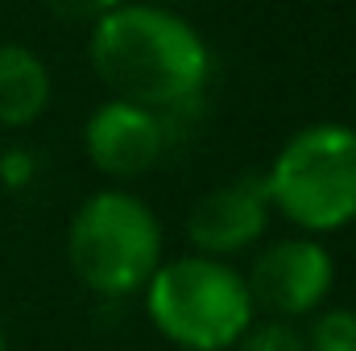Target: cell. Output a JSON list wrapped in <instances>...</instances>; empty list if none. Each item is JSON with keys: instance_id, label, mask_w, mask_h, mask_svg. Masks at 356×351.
I'll use <instances>...</instances> for the list:
<instances>
[{"instance_id": "cell-1", "label": "cell", "mask_w": 356, "mask_h": 351, "mask_svg": "<svg viewBox=\"0 0 356 351\" xmlns=\"http://www.w3.org/2000/svg\"><path fill=\"white\" fill-rule=\"evenodd\" d=\"M88 58L116 99L170 116L191 108L211 75L203 33L158 0H124L91 25Z\"/></svg>"}, {"instance_id": "cell-2", "label": "cell", "mask_w": 356, "mask_h": 351, "mask_svg": "<svg viewBox=\"0 0 356 351\" xmlns=\"http://www.w3.org/2000/svg\"><path fill=\"white\" fill-rule=\"evenodd\" d=\"M141 293L149 323L178 351H228L257 318L245 273L203 252L162 261Z\"/></svg>"}, {"instance_id": "cell-3", "label": "cell", "mask_w": 356, "mask_h": 351, "mask_svg": "<svg viewBox=\"0 0 356 351\" xmlns=\"http://www.w3.org/2000/svg\"><path fill=\"white\" fill-rule=\"evenodd\" d=\"M273 211L302 236H332L356 223V128L319 120L286 137L266 170Z\"/></svg>"}, {"instance_id": "cell-4", "label": "cell", "mask_w": 356, "mask_h": 351, "mask_svg": "<svg viewBox=\"0 0 356 351\" xmlns=\"http://www.w3.org/2000/svg\"><path fill=\"white\" fill-rule=\"evenodd\" d=\"M162 223L133 190H95L67 228L71 273L99 298H133L145 289L162 257Z\"/></svg>"}, {"instance_id": "cell-5", "label": "cell", "mask_w": 356, "mask_h": 351, "mask_svg": "<svg viewBox=\"0 0 356 351\" xmlns=\"http://www.w3.org/2000/svg\"><path fill=\"white\" fill-rule=\"evenodd\" d=\"M245 285L257 310L273 318H307L327 302L336 264L319 236H282L253 257Z\"/></svg>"}, {"instance_id": "cell-6", "label": "cell", "mask_w": 356, "mask_h": 351, "mask_svg": "<svg viewBox=\"0 0 356 351\" xmlns=\"http://www.w3.org/2000/svg\"><path fill=\"white\" fill-rule=\"evenodd\" d=\"M269 215L273 203L266 174H236L195 198L186 215V240L203 257L232 261L253 244H261V236L269 232Z\"/></svg>"}, {"instance_id": "cell-7", "label": "cell", "mask_w": 356, "mask_h": 351, "mask_svg": "<svg viewBox=\"0 0 356 351\" xmlns=\"http://www.w3.org/2000/svg\"><path fill=\"white\" fill-rule=\"evenodd\" d=\"M83 149L99 174L120 178V182L141 178L166 153V116L112 95L88 116Z\"/></svg>"}, {"instance_id": "cell-8", "label": "cell", "mask_w": 356, "mask_h": 351, "mask_svg": "<svg viewBox=\"0 0 356 351\" xmlns=\"http://www.w3.org/2000/svg\"><path fill=\"white\" fill-rule=\"evenodd\" d=\"M50 71L29 46H0V128L38 124L50 108Z\"/></svg>"}, {"instance_id": "cell-9", "label": "cell", "mask_w": 356, "mask_h": 351, "mask_svg": "<svg viewBox=\"0 0 356 351\" xmlns=\"http://www.w3.org/2000/svg\"><path fill=\"white\" fill-rule=\"evenodd\" d=\"M236 351H307V331L294 318H253L249 331L236 339Z\"/></svg>"}, {"instance_id": "cell-10", "label": "cell", "mask_w": 356, "mask_h": 351, "mask_svg": "<svg viewBox=\"0 0 356 351\" xmlns=\"http://www.w3.org/2000/svg\"><path fill=\"white\" fill-rule=\"evenodd\" d=\"M307 351H356V310L348 306L319 310L307 331Z\"/></svg>"}, {"instance_id": "cell-11", "label": "cell", "mask_w": 356, "mask_h": 351, "mask_svg": "<svg viewBox=\"0 0 356 351\" xmlns=\"http://www.w3.org/2000/svg\"><path fill=\"white\" fill-rule=\"evenodd\" d=\"M116 4H124V0H42L46 12H54L58 21H71V25H95Z\"/></svg>"}, {"instance_id": "cell-12", "label": "cell", "mask_w": 356, "mask_h": 351, "mask_svg": "<svg viewBox=\"0 0 356 351\" xmlns=\"http://www.w3.org/2000/svg\"><path fill=\"white\" fill-rule=\"evenodd\" d=\"M33 178H38V157L29 149L13 145V149L0 153V186L4 190H25Z\"/></svg>"}, {"instance_id": "cell-13", "label": "cell", "mask_w": 356, "mask_h": 351, "mask_svg": "<svg viewBox=\"0 0 356 351\" xmlns=\"http://www.w3.org/2000/svg\"><path fill=\"white\" fill-rule=\"evenodd\" d=\"M0 351H8V335H4V323H0Z\"/></svg>"}]
</instances>
